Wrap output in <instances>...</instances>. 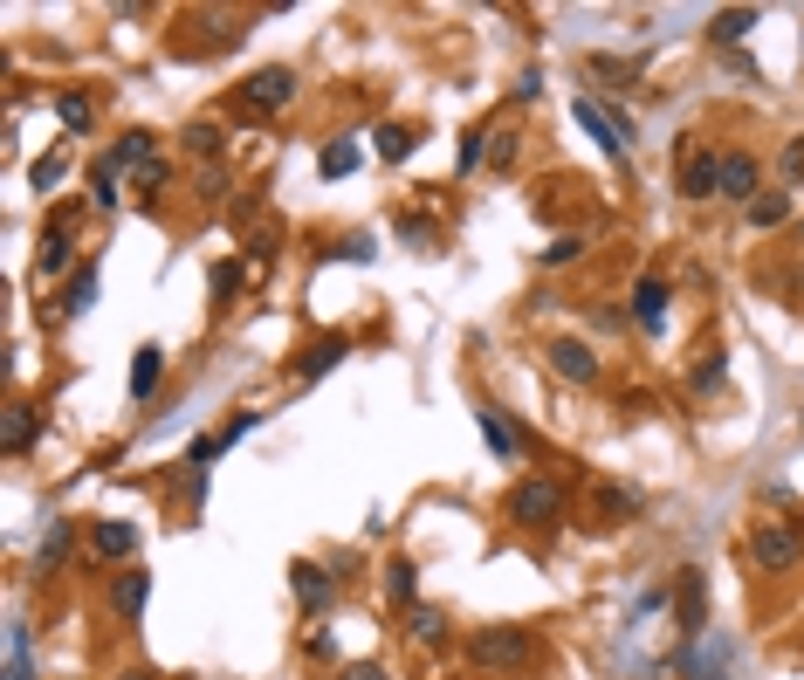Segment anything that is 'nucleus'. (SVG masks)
Here are the masks:
<instances>
[{
  "instance_id": "nucleus-1",
  "label": "nucleus",
  "mask_w": 804,
  "mask_h": 680,
  "mask_svg": "<svg viewBox=\"0 0 804 680\" xmlns=\"http://www.w3.org/2000/svg\"><path fill=\"white\" fill-rule=\"evenodd\" d=\"M564 515V481L557 475H530L509 488V522L516 530H551V522Z\"/></svg>"
},
{
  "instance_id": "nucleus-2",
  "label": "nucleus",
  "mask_w": 804,
  "mask_h": 680,
  "mask_svg": "<svg viewBox=\"0 0 804 680\" xmlns=\"http://www.w3.org/2000/svg\"><path fill=\"white\" fill-rule=\"evenodd\" d=\"M468 660H475V667H488V673H516V667H530V660H536V639L523 633V625H488V633H475Z\"/></svg>"
},
{
  "instance_id": "nucleus-3",
  "label": "nucleus",
  "mask_w": 804,
  "mask_h": 680,
  "mask_svg": "<svg viewBox=\"0 0 804 680\" xmlns=\"http://www.w3.org/2000/svg\"><path fill=\"white\" fill-rule=\"evenodd\" d=\"M749 557L763 570H797L804 564V530L797 522H757V530H749Z\"/></svg>"
},
{
  "instance_id": "nucleus-4",
  "label": "nucleus",
  "mask_w": 804,
  "mask_h": 680,
  "mask_svg": "<svg viewBox=\"0 0 804 680\" xmlns=\"http://www.w3.org/2000/svg\"><path fill=\"white\" fill-rule=\"evenodd\" d=\"M673 612H681V639H702L709 633V578L702 570H673Z\"/></svg>"
},
{
  "instance_id": "nucleus-5",
  "label": "nucleus",
  "mask_w": 804,
  "mask_h": 680,
  "mask_svg": "<svg viewBox=\"0 0 804 680\" xmlns=\"http://www.w3.org/2000/svg\"><path fill=\"white\" fill-rule=\"evenodd\" d=\"M290 97H296V69H254L248 76V83H241V103H248V111L254 117H269V111H290Z\"/></svg>"
},
{
  "instance_id": "nucleus-6",
  "label": "nucleus",
  "mask_w": 804,
  "mask_h": 680,
  "mask_svg": "<svg viewBox=\"0 0 804 680\" xmlns=\"http://www.w3.org/2000/svg\"><path fill=\"white\" fill-rule=\"evenodd\" d=\"M543 364H551L564 385H599V351L578 344V337H551V344H543Z\"/></svg>"
},
{
  "instance_id": "nucleus-7",
  "label": "nucleus",
  "mask_w": 804,
  "mask_h": 680,
  "mask_svg": "<svg viewBox=\"0 0 804 680\" xmlns=\"http://www.w3.org/2000/svg\"><path fill=\"white\" fill-rule=\"evenodd\" d=\"M570 117H578L591 138H599V151L605 159H626V138H633V124L626 117H612V111H599V97H578L570 103Z\"/></svg>"
},
{
  "instance_id": "nucleus-8",
  "label": "nucleus",
  "mask_w": 804,
  "mask_h": 680,
  "mask_svg": "<svg viewBox=\"0 0 804 680\" xmlns=\"http://www.w3.org/2000/svg\"><path fill=\"white\" fill-rule=\"evenodd\" d=\"M639 515H646V495L626 488V481H605L599 495H591V522H599V530H626V522H639Z\"/></svg>"
},
{
  "instance_id": "nucleus-9",
  "label": "nucleus",
  "mask_w": 804,
  "mask_h": 680,
  "mask_svg": "<svg viewBox=\"0 0 804 680\" xmlns=\"http://www.w3.org/2000/svg\"><path fill=\"white\" fill-rule=\"evenodd\" d=\"M90 551H97V564H132L138 557V522H124V515L90 522Z\"/></svg>"
},
{
  "instance_id": "nucleus-10",
  "label": "nucleus",
  "mask_w": 804,
  "mask_h": 680,
  "mask_svg": "<svg viewBox=\"0 0 804 680\" xmlns=\"http://www.w3.org/2000/svg\"><path fill=\"white\" fill-rule=\"evenodd\" d=\"M290 591H296V605H303L309 619H317V612H330V598H337V578H330L324 564L296 557V564H290Z\"/></svg>"
},
{
  "instance_id": "nucleus-11",
  "label": "nucleus",
  "mask_w": 804,
  "mask_h": 680,
  "mask_svg": "<svg viewBox=\"0 0 804 680\" xmlns=\"http://www.w3.org/2000/svg\"><path fill=\"white\" fill-rule=\"evenodd\" d=\"M715 179H722V151L688 145L681 151V200H715Z\"/></svg>"
},
{
  "instance_id": "nucleus-12",
  "label": "nucleus",
  "mask_w": 804,
  "mask_h": 680,
  "mask_svg": "<svg viewBox=\"0 0 804 680\" xmlns=\"http://www.w3.org/2000/svg\"><path fill=\"white\" fill-rule=\"evenodd\" d=\"M667 303H673V290H667V282H660V275H639V282H633L626 317H633L639 330H654V337H660V330H667Z\"/></svg>"
},
{
  "instance_id": "nucleus-13",
  "label": "nucleus",
  "mask_w": 804,
  "mask_h": 680,
  "mask_svg": "<svg viewBox=\"0 0 804 680\" xmlns=\"http://www.w3.org/2000/svg\"><path fill=\"white\" fill-rule=\"evenodd\" d=\"M715 200H736V206H749V200H757V159H749V151H722Z\"/></svg>"
},
{
  "instance_id": "nucleus-14",
  "label": "nucleus",
  "mask_w": 804,
  "mask_h": 680,
  "mask_svg": "<svg viewBox=\"0 0 804 680\" xmlns=\"http://www.w3.org/2000/svg\"><path fill=\"white\" fill-rule=\"evenodd\" d=\"M145 598H151V578H145V570H124V578L111 585V605H117V619H124V625H138V619H145Z\"/></svg>"
},
{
  "instance_id": "nucleus-15",
  "label": "nucleus",
  "mask_w": 804,
  "mask_h": 680,
  "mask_svg": "<svg viewBox=\"0 0 804 680\" xmlns=\"http://www.w3.org/2000/svg\"><path fill=\"white\" fill-rule=\"evenodd\" d=\"M159 378H166V351H159V344H138V351H132V399L145 406L151 392H159Z\"/></svg>"
},
{
  "instance_id": "nucleus-16",
  "label": "nucleus",
  "mask_w": 804,
  "mask_h": 680,
  "mask_svg": "<svg viewBox=\"0 0 804 680\" xmlns=\"http://www.w3.org/2000/svg\"><path fill=\"white\" fill-rule=\"evenodd\" d=\"M344 358H351V337H324V344H309V351L296 358V378H324V372H337Z\"/></svg>"
},
{
  "instance_id": "nucleus-17",
  "label": "nucleus",
  "mask_w": 804,
  "mask_h": 680,
  "mask_svg": "<svg viewBox=\"0 0 804 680\" xmlns=\"http://www.w3.org/2000/svg\"><path fill=\"white\" fill-rule=\"evenodd\" d=\"M385 598H393L399 612L420 605V570H412V557H393V564H385Z\"/></svg>"
},
{
  "instance_id": "nucleus-18",
  "label": "nucleus",
  "mask_w": 804,
  "mask_h": 680,
  "mask_svg": "<svg viewBox=\"0 0 804 680\" xmlns=\"http://www.w3.org/2000/svg\"><path fill=\"white\" fill-rule=\"evenodd\" d=\"M69 543H76V522H48V530H42V551H35V564H42V578H48V570H63L69 564Z\"/></svg>"
},
{
  "instance_id": "nucleus-19",
  "label": "nucleus",
  "mask_w": 804,
  "mask_h": 680,
  "mask_svg": "<svg viewBox=\"0 0 804 680\" xmlns=\"http://www.w3.org/2000/svg\"><path fill=\"white\" fill-rule=\"evenodd\" d=\"M111 159H117L124 172H145V166H159V138H151V131H124Z\"/></svg>"
},
{
  "instance_id": "nucleus-20",
  "label": "nucleus",
  "mask_w": 804,
  "mask_h": 680,
  "mask_svg": "<svg viewBox=\"0 0 804 680\" xmlns=\"http://www.w3.org/2000/svg\"><path fill=\"white\" fill-rule=\"evenodd\" d=\"M35 433H42L35 406H8V427H0V447H8V454H29V447H35Z\"/></svg>"
},
{
  "instance_id": "nucleus-21",
  "label": "nucleus",
  "mask_w": 804,
  "mask_h": 680,
  "mask_svg": "<svg viewBox=\"0 0 804 680\" xmlns=\"http://www.w3.org/2000/svg\"><path fill=\"white\" fill-rule=\"evenodd\" d=\"M406 639L412 646H440V639H448V612H440V605H412L406 612Z\"/></svg>"
},
{
  "instance_id": "nucleus-22",
  "label": "nucleus",
  "mask_w": 804,
  "mask_h": 680,
  "mask_svg": "<svg viewBox=\"0 0 804 680\" xmlns=\"http://www.w3.org/2000/svg\"><path fill=\"white\" fill-rule=\"evenodd\" d=\"M8 680H35V639H29V619L8 625Z\"/></svg>"
},
{
  "instance_id": "nucleus-23",
  "label": "nucleus",
  "mask_w": 804,
  "mask_h": 680,
  "mask_svg": "<svg viewBox=\"0 0 804 680\" xmlns=\"http://www.w3.org/2000/svg\"><path fill=\"white\" fill-rule=\"evenodd\" d=\"M372 145H378V159H385V166H406V159H412V145H420V131H412V124H378V138H372Z\"/></svg>"
},
{
  "instance_id": "nucleus-24",
  "label": "nucleus",
  "mask_w": 804,
  "mask_h": 680,
  "mask_svg": "<svg viewBox=\"0 0 804 680\" xmlns=\"http://www.w3.org/2000/svg\"><path fill=\"white\" fill-rule=\"evenodd\" d=\"M482 440H488V454H496V461H516V454H523V440H516V427L502 420L496 406L482 412Z\"/></svg>"
},
{
  "instance_id": "nucleus-25",
  "label": "nucleus",
  "mask_w": 804,
  "mask_h": 680,
  "mask_svg": "<svg viewBox=\"0 0 804 680\" xmlns=\"http://www.w3.org/2000/svg\"><path fill=\"white\" fill-rule=\"evenodd\" d=\"M757 21H763L757 8H722V14H709V42H743Z\"/></svg>"
},
{
  "instance_id": "nucleus-26",
  "label": "nucleus",
  "mask_w": 804,
  "mask_h": 680,
  "mask_svg": "<svg viewBox=\"0 0 804 680\" xmlns=\"http://www.w3.org/2000/svg\"><path fill=\"white\" fill-rule=\"evenodd\" d=\"M117 172H124L117 159H97V166H90V206H97V214H111V206L124 200V193H117Z\"/></svg>"
},
{
  "instance_id": "nucleus-27",
  "label": "nucleus",
  "mask_w": 804,
  "mask_h": 680,
  "mask_svg": "<svg viewBox=\"0 0 804 680\" xmlns=\"http://www.w3.org/2000/svg\"><path fill=\"white\" fill-rule=\"evenodd\" d=\"M90 303H97V261H83V269L69 275V290H63V317H83Z\"/></svg>"
},
{
  "instance_id": "nucleus-28",
  "label": "nucleus",
  "mask_w": 804,
  "mask_h": 680,
  "mask_svg": "<svg viewBox=\"0 0 804 680\" xmlns=\"http://www.w3.org/2000/svg\"><path fill=\"white\" fill-rule=\"evenodd\" d=\"M358 159H365V151H358L351 138H337V145H324V151H317V172H324V179H351V172H358Z\"/></svg>"
},
{
  "instance_id": "nucleus-29",
  "label": "nucleus",
  "mask_w": 804,
  "mask_h": 680,
  "mask_svg": "<svg viewBox=\"0 0 804 680\" xmlns=\"http://www.w3.org/2000/svg\"><path fill=\"white\" fill-rule=\"evenodd\" d=\"M743 214H749V227H784L791 220V193H757Z\"/></svg>"
},
{
  "instance_id": "nucleus-30",
  "label": "nucleus",
  "mask_w": 804,
  "mask_h": 680,
  "mask_svg": "<svg viewBox=\"0 0 804 680\" xmlns=\"http://www.w3.org/2000/svg\"><path fill=\"white\" fill-rule=\"evenodd\" d=\"M35 275H69V234H56V227L42 234V248H35Z\"/></svg>"
},
{
  "instance_id": "nucleus-31",
  "label": "nucleus",
  "mask_w": 804,
  "mask_h": 680,
  "mask_svg": "<svg viewBox=\"0 0 804 680\" xmlns=\"http://www.w3.org/2000/svg\"><path fill=\"white\" fill-rule=\"evenodd\" d=\"M56 117H63V124L76 131V138H83L97 111H90V97H83V90H63V97H56Z\"/></svg>"
},
{
  "instance_id": "nucleus-32",
  "label": "nucleus",
  "mask_w": 804,
  "mask_h": 680,
  "mask_svg": "<svg viewBox=\"0 0 804 680\" xmlns=\"http://www.w3.org/2000/svg\"><path fill=\"white\" fill-rule=\"evenodd\" d=\"M63 172H69V159H63V151H48V159H35V166H29V186H35V193H56V186H63Z\"/></svg>"
},
{
  "instance_id": "nucleus-33",
  "label": "nucleus",
  "mask_w": 804,
  "mask_h": 680,
  "mask_svg": "<svg viewBox=\"0 0 804 680\" xmlns=\"http://www.w3.org/2000/svg\"><path fill=\"white\" fill-rule=\"evenodd\" d=\"M220 145H227V131L214 117H193L186 124V151H200V159H206V151H220Z\"/></svg>"
},
{
  "instance_id": "nucleus-34",
  "label": "nucleus",
  "mask_w": 804,
  "mask_h": 680,
  "mask_svg": "<svg viewBox=\"0 0 804 680\" xmlns=\"http://www.w3.org/2000/svg\"><path fill=\"white\" fill-rule=\"evenodd\" d=\"M578 254H585V234H557V241L543 248V269H570Z\"/></svg>"
},
{
  "instance_id": "nucleus-35",
  "label": "nucleus",
  "mask_w": 804,
  "mask_h": 680,
  "mask_svg": "<svg viewBox=\"0 0 804 680\" xmlns=\"http://www.w3.org/2000/svg\"><path fill=\"white\" fill-rule=\"evenodd\" d=\"M330 261H372L378 254V241H372V234H344V241H337V248H324Z\"/></svg>"
},
{
  "instance_id": "nucleus-36",
  "label": "nucleus",
  "mask_w": 804,
  "mask_h": 680,
  "mask_svg": "<svg viewBox=\"0 0 804 680\" xmlns=\"http://www.w3.org/2000/svg\"><path fill=\"white\" fill-rule=\"evenodd\" d=\"M591 76H605V83H626V90H633L639 63H612V56H591Z\"/></svg>"
},
{
  "instance_id": "nucleus-37",
  "label": "nucleus",
  "mask_w": 804,
  "mask_h": 680,
  "mask_svg": "<svg viewBox=\"0 0 804 680\" xmlns=\"http://www.w3.org/2000/svg\"><path fill=\"white\" fill-rule=\"evenodd\" d=\"M166 186H172V166H166V159H159V166H145V172H138V193H145V200H159Z\"/></svg>"
},
{
  "instance_id": "nucleus-38",
  "label": "nucleus",
  "mask_w": 804,
  "mask_h": 680,
  "mask_svg": "<svg viewBox=\"0 0 804 680\" xmlns=\"http://www.w3.org/2000/svg\"><path fill=\"white\" fill-rule=\"evenodd\" d=\"M399 241H406V248H427V241H433V220H427V214H406V220H399Z\"/></svg>"
},
{
  "instance_id": "nucleus-39",
  "label": "nucleus",
  "mask_w": 804,
  "mask_h": 680,
  "mask_svg": "<svg viewBox=\"0 0 804 680\" xmlns=\"http://www.w3.org/2000/svg\"><path fill=\"white\" fill-rule=\"evenodd\" d=\"M241 275H248V269H241V261H220V269H214V296L227 303V296H235V290H241Z\"/></svg>"
},
{
  "instance_id": "nucleus-40",
  "label": "nucleus",
  "mask_w": 804,
  "mask_h": 680,
  "mask_svg": "<svg viewBox=\"0 0 804 680\" xmlns=\"http://www.w3.org/2000/svg\"><path fill=\"white\" fill-rule=\"evenodd\" d=\"M722 378H729V364H722V358H709V364H694V392H715Z\"/></svg>"
},
{
  "instance_id": "nucleus-41",
  "label": "nucleus",
  "mask_w": 804,
  "mask_h": 680,
  "mask_svg": "<svg viewBox=\"0 0 804 680\" xmlns=\"http://www.w3.org/2000/svg\"><path fill=\"white\" fill-rule=\"evenodd\" d=\"M254 427H262V412H235V420H227V433H220V440H227V447H235V440H248Z\"/></svg>"
},
{
  "instance_id": "nucleus-42",
  "label": "nucleus",
  "mask_w": 804,
  "mask_h": 680,
  "mask_svg": "<svg viewBox=\"0 0 804 680\" xmlns=\"http://www.w3.org/2000/svg\"><path fill=\"white\" fill-rule=\"evenodd\" d=\"M488 166H516V131H496V145H488Z\"/></svg>"
},
{
  "instance_id": "nucleus-43",
  "label": "nucleus",
  "mask_w": 804,
  "mask_h": 680,
  "mask_svg": "<svg viewBox=\"0 0 804 680\" xmlns=\"http://www.w3.org/2000/svg\"><path fill=\"white\" fill-rule=\"evenodd\" d=\"M337 680H393V673H385L378 660H351V667H344V673H337Z\"/></svg>"
},
{
  "instance_id": "nucleus-44",
  "label": "nucleus",
  "mask_w": 804,
  "mask_h": 680,
  "mask_svg": "<svg viewBox=\"0 0 804 680\" xmlns=\"http://www.w3.org/2000/svg\"><path fill=\"white\" fill-rule=\"evenodd\" d=\"M461 172H475L482 166V131H468V138H461V159H454Z\"/></svg>"
},
{
  "instance_id": "nucleus-45",
  "label": "nucleus",
  "mask_w": 804,
  "mask_h": 680,
  "mask_svg": "<svg viewBox=\"0 0 804 680\" xmlns=\"http://www.w3.org/2000/svg\"><path fill=\"white\" fill-rule=\"evenodd\" d=\"M777 166H784V179H804V138H791V145H784V159H777Z\"/></svg>"
},
{
  "instance_id": "nucleus-46",
  "label": "nucleus",
  "mask_w": 804,
  "mask_h": 680,
  "mask_svg": "<svg viewBox=\"0 0 804 680\" xmlns=\"http://www.w3.org/2000/svg\"><path fill=\"white\" fill-rule=\"evenodd\" d=\"M303 653H309V660H337V639H330V633H309Z\"/></svg>"
},
{
  "instance_id": "nucleus-47",
  "label": "nucleus",
  "mask_w": 804,
  "mask_h": 680,
  "mask_svg": "<svg viewBox=\"0 0 804 680\" xmlns=\"http://www.w3.org/2000/svg\"><path fill=\"white\" fill-rule=\"evenodd\" d=\"M516 97L536 103V97H543V69H523V76H516Z\"/></svg>"
},
{
  "instance_id": "nucleus-48",
  "label": "nucleus",
  "mask_w": 804,
  "mask_h": 680,
  "mask_svg": "<svg viewBox=\"0 0 804 680\" xmlns=\"http://www.w3.org/2000/svg\"><path fill=\"white\" fill-rule=\"evenodd\" d=\"M117 680H151V673H145V667H132V673H117Z\"/></svg>"
}]
</instances>
